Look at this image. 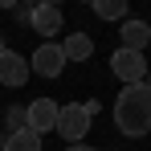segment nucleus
I'll return each instance as SVG.
<instances>
[{
  "label": "nucleus",
  "mask_w": 151,
  "mask_h": 151,
  "mask_svg": "<svg viewBox=\"0 0 151 151\" xmlns=\"http://www.w3.org/2000/svg\"><path fill=\"white\" fill-rule=\"evenodd\" d=\"M114 127L131 135V139H143L151 131V86L139 82V86H123V94L114 102Z\"/></svg>",
  "instance_id": "1"
},
{
  "label": "nucleus",
  "mask_w": 151,
  "mask_h": 151,
  "mask_svg": "<svg viewBox=\"0 0 151 151\" xmlns=\"http://www.w3.org/2000/svg\"><path fill=\"white\" fill-rule=\"evenodd\" d=\"M53 131L65 139V147H70V143H82V139L90 135V114H86V106H82V102L57 106V127H53Z\"/></svg>",
  "instance_id": "2"
},
{
  "label": "nucleus",
  "mask_w": 151,
  "mask_h": 151,
  "mask_svg": "<svg viewBox=\"0 0 151 151\" xmlns=\"http://www.w3.org/2000/svg\"><path fill=\"white\" fill-rule=\"evenodd\" d=\"M110 70H114V78L123 82V86H139V82H147V57L135 49H114V57H110Z\"/></svg>",
  "instance_id": "3"
},
{
  "label": "nucleus",
  "mask_w": 151,
  "mask_h": 151,
  "mask_svg": "<svg viewBox=\"0 0 151 151\" xmlns=\"http://www.w3.org/2000/svg\"><path fill=\"white\" fill-rule=\"evenodd\" d=\"M53 127H57V102L53 98H33L25 106V131L45 135V131H53Z\"/></svg>",
  "instance_id": "4"
},
{
  "label": "nucleus",
  "mask_w": 151,
  "mask_h": 151,
  "mask_svg": "<svg viewBox=\"0 0 151 151\" xmlns=\"http://www.w3.org/2000/svg\"><path fill=\"white\" fill-rule=\"evenodd\" d=\"M29 70L41 78H57L61 70H65V57H61V45H53V41H41L37 45V53L29 57Z\"/></svg>",
  "instance_id": "5"
},
{
  "label": "nucleus",
  "mask_w": 151,
  "mask_h": 151,
  "mask_svg": "<svg viewBox=\"0 0 151 151\" xmlns=\"http://www.w3.org/2000/svg\"><path fill=\"white\" fill-rule=\"evenodd\" d=\"M29 74H33V70H29V57H21V53H0V82H4V86H12V90H17V86H25L29 82Z\"/></svg>",
  "instance_id": "6"
},
{
  "label": "nucleus",
  "mask_w": 151,
  "mask_h": 151,
  "mask_svg": "<svg viewBox=\"0 0 151 151\" xmlns=\"http://www.w3.org/2000/svg\"><path fill=\"white\" fill-rule=\"evenodd\" d=\"M29 25L37 29L41 37H53V33H61V8H57V4H37V8L29 12Z\"/></svg>",
  "instance_id": "7"
},
{
  "label": "nucleus",
  "mask_w": 151,
  "mask_h": 151,
  "mask_svg": "<svg viewBox=\"0 0 151 151\" xmlns=\"http://www.w3.org/2000/svg\"><path fill=\"white\" fill-rule=\"evenodd\" d=\"M147 41H151V25H147V21H127V25H123V49L143 53Z\"/></svg>",
  "instance_id": "8"
},
{
  "label": "nucleus",
  "mask_w": 151,
  "mask_h": 151,
  "mask_svg": "<svg viewBox=\"0 0 151 151\" xmlns=\"http://www.w3.org/2000/svg\"><path fill=\"white\" fill-rule=\"evenodd\" d=\"M90 53H94V41H90L86 33H70V37L61 41V57H65V61H86Z\"/></svg>",
  "instance_id": "9"
},
{
  "label": "nucleus",
  "mask_w": 151,
  "mask_h": 151,
  "mask_svg": "<svg viewBox=\"0 0 151 151\" xmlns=\"http://www.w3.org/2000/svg\"><path fill=\"white\" fill-rule=\"evenodd\" d=\"M4 151H41V135H33V131H12V135H4Z\"/></svg>",
  "instance_id": "10"
},
{
  "label": "nucleus",
  "mask_w": 151,
  "mask_h": 151,
  "mask_svg": "<svg viewBox=\"0 0 151 151\" xmlns=\"http://www.w3.org/2000/svg\"><path fill=\"white\" fill-rule=\"evenodd\" d=\"M94 17L119 21V17H127V4H123V0H94Z\"/></svg>",
  "instance_id": "11"
},
{
  "label": "nucleus",
  "mask_w": 151,
  "mask_h": 151,
  "mask_svg": "<svg viewBox=\"0 0 151 151\" xmlns=\"http://www.w3.org/2000/svg\"><path fill=\"white\" fill-rule=\"evenodd\" d=\"M25 131V106H8V135Z\"/></svg>",
  "instance_id": "12"
},
{
  "label": "nucleus",
  "mask_w": 151,
  "mask_h": 151,
  "mask_svg": "<svg viewBox=\"0 0 151 151\" xmlns=\"http://www.w3.org/2000/svg\"><path fill=\"white\" fill-rule=\"evenodd\" d=\"M65 151H94V147H90V143H70Z\"/></svg>",
  "instance_id": "13"
},
{
  "label": "nucleus",
  "mask_w": 151,
  "mask_h": 151,
  "mask_svg": "<svg viewBox=\"0 0 151 151\" xmlns=\"http://www.w3.org/2000/svg\"><path fill=\"white\" fill-rule=\"evenodd\" d=\"M0 53H8V45H4V37H0Z\"/></svg>",
  "instance_id": "14"
},
{
  "label": "nucleus",
  "mask_w": 151,
  "mask_h": 151,
  "mask_svg": "<svg viewBox=\"0 0 151 151\" xmlns=\"http://www.w3.org/2000/svg\"><path fill=\"white\" fill-rule=\"evenodd\" d=\"M0 151H4V135H0Z\"/></svg>",
  "instance_id": "15"
},
{
  "label": "nucleus",
  "mask_w": 151,
  "mask_h": 151,
  "mask_svg": "<svg viewBox=\"0 0 151 151\" xmlns=\"http://www.w3.org/2000/svg\"><path fill=\"white\" fill-rule=\"evenodd\" d=\"M147 86H151V70H147Z\"/></svg>",
  "instance_id": "16"
}]
</instances>
